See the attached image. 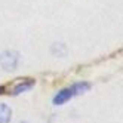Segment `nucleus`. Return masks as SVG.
Segmentation results:
<instances>
[{"instance_id": "4", "label": "nucleus", "mask_w": 123, "mask_h": 123, "mask_svg": "<svg viewBox=\"0 0 123 123\" xmlns=\"http://www.w3.org/2000/svg\"><path fill=\"white\" fill-rule=\"evenodd\" d=\"M12 110L7 104L0 102V123H11Z\"/></svg>"}, {"instance_id": "2", "label": "nucleus", "mask_w": 123, "mask_h": 123, "mask_svg": "<svg viewBox=\"0 0 123 123\" xmlns=\"http://www.w3.org/2000/svg\"><path fill=\"white\" fill-rule=\"evenodd\" d=\"M73 98V92H71V89H62V91H59L56 95H55V98H54V104L55 105H62V104H65L67 101H70Z\"/></svg>"}, {"instance_id": "3", "label": "nucleus", "mask_w": 123, "mask_h": 123, "mask_svg": "<svg viewBox=\"0 0 123 123\" xmlns=\"http://www.w3.org/2000/svg\"><path fill=\"white\" fill-rule=\"evenodd\" d=\"M33 86H34V80H33V79H25V80L19 82L18 85L13 87V92H12V93H13V95H19V93H22V92L30 91Z\"/></svg>"}, {"instance_id": "5", "label": "nucleus", "mask_w": 123, "mask_h": 123, "mask_svg": "<svg viewBox=\"0 0 123 123\" xmlns=\"http://www.w3.org/2000/svg\"><path fill=\"white\" fill-rule=\"evenodd\" d=\"M71 92H73V95H82V93H85V92H87L91 89V85L89 83H76V85H73L71 87Z\"/></svg>"}, {"instance_id": "6", "label": "nucleus", "mask_w": 123, "mask_h": 123, "mask_svg": "<svg viewBox=\"0 0 123 123\" xmlns=\"http://www.w3.org/2000/svg\"><path fill=\"white\" fill-rule=\"evenodd\" d=\"M52 52H54L55 55H56V54H58V55L61 54V56H65L64 52H67V49H65V46L62 45V43H55L54 48H52Z\"/></svg>"}, {"instance_id": "7", "label": "nucleus", "mask_w": 123, "mask_h": 123, "mask_svg": "<svg viewBox=\"0 0 123 123\" xmlns=\"http://www.w3.org/2000/svg\"><path fill=\"white\" fill-rule=\"evenodd\" d=\"M3 91H5V87H3V86H0V93H5Z\"/></svg>"}, {"instance_id": "1", "label": "nucleus", "mask_w": 123, "mask_h": 123, "mask_svg": "<svg viewBox=\"0 0 123 123\" xmlns=\"http://www.w3.org/2000/svg\"><path fill=\"white\" fill-rule=\"evenodd\" d=\"M19 64V54L15 50H5L0 54V65L6 71H13Z\"/></svg>"}, {"instance_id": "8", "label": "nucleus", "mask_w": 123, "mask_h": 123, "mask_svg": "<svg viewBox=\"0 0 123 123\" xmlns=\"http://www.w3.org/2000/svg\"><path fill=\"white\" fill-rule=\"evenodd\" d=\"M19 123H28V122H19Z\"/></svg>"}]
</instances>
